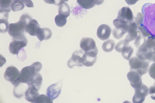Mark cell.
<instances>
[{"label": "cell", "mask_w": 155, "mask_h": 103, "mask_svg": "<svg viewBox=\"0 0 155 103\" xmlns=\"http://www.w3.org/2000/svg\"><path fill=\"white\" fill-rule=\"evenodd\" d=\"M143 21L138 26L140 32L146 38L155 37V4L146 3L142 7Z\"/></svg>", "instance_id": "1"}, {"label": "cell", "mask_w": 155, "mask_h": 103, "mask_svg": "<svg viewBox=\"0 0 155 103\" xmlns=\"http://www.w3.org/2000/svg\"><path fill=\"white\" fill-rule=\"evenodd\" d=\"M136 56L143 60L155 62V37L147 38L138 49Z\"/></svg>", "instance_id": "2"}, {"label": "cell", "mask_w": 155, "mask_h": 103, "mask_svg": "<svg viewBox=\"0 0 155 103\" xmlns=\"http://www.w3.org/2000/svg\"><path fill=\"white\" fill-rule=\"evenodd\" d=\"M32 17L28 14L25 13L20 17L19 21L9 24L8 33L13 38L19 37L24 34L25 28L28 23L32 20Z\"/></svg>", "instance_id": "3"}, {"label": "cell", "mask_w": 155, "mask_h": 103, "mask_svg": "<svg viewBox=\"0 0 155 103\" xmlns=\"http://www.w3.org/2000/svg\"><path fill=\"white\" fill-rule=\"evenodd\" d=\"M42 68L41 63L36 62L30 66L22 68L20 74V82L28 85Z\"/></svg>", "instance_id": "4"}, {"label": "cell", "mask_w": 155, "mask_h": 103, "mask_svg": "<svg viewBox=\"0 0 155 103\" xmlns=\"http://www.w3.org/2000/svg\"><path fill=\"white\" fill-rule=\"evenodd\" d=\"M130 70L136 71L141 76L146 74L149 69L150 61L144 60L137 56L133 57L129 60Z\"/></svg>", "instance_id": "5"}, {"label": "cell", "mask_w": 155, "mask_h": 103, "mask_svg": "<svg viewBox=\"0 0 155 103\" xmlns=\"http://www.w3.org/2000/svg\"><path fill=\"white\" fill-rule=\"evenodd\" d=\"M27 43L28 41L24 34L13 38V41L10 43L9 47V52L12 54H17L21 49L27 46Z\"/></svg>", "instance_id": "6"}, {"label": "cell", "mask_w": 155, "mask_h": 103, "mask_svg": "<svg viewBox=\"0 0 155 103\" xmlns=\"http://www.w3.org/2000/svg\"><path fill=\"white\" fill-rule=\"evenodd\" d=\"M20 72L16 67L11 66L6 69L4 77L6 80L11 82L12 84L15 87L20 84Z\"/></svg>", "instance_id": "7"}, {"label": "cell", "mask_w": 155, "mask_h": 103, "mask_svg": "<svg viewBox=\"0 0 155 103\" xmlns=\"http://www.w3.org/2000/svg\"><path fill=\"white\" fill-rule=\"evenodd\" d=\"M117 19L125 24H130L134 21L133 12L128 7H123L118 13Z\"/></svg>", "instance_id": "8"}, {"label": "cell", "mask_w": 155, "mask_h": 103, "mask_svg": "<svg viewBox=\"0 0 155 103\" xmlns=\"http://www.w3.org/2000/svg\"><path fill=\"white\" fill-rule=\"evenodd\" d=\"M149 94V88L145 84H143L140 87L135 89V93L133 97L134 103H143L145 98Z\"/></svg>", "instance_id": "9"}, {"label": "cell", "mask_w": 155, "mask_h": 103, "mask_svg": "<svg viewBox=\"0 0 155 103\" xmlns=\"http://www.w3.org/2000/svg\"><path fill=\"white\" fill-rule=\"evenodd\" d=\"M98 53V48L89 52H85L82 57V64L86 66H91L94 65L97 59V54Z\"/></svg>", "instance_id": "10"}, {"label": "cell", "mask_w": 155, "mask_h": 103, "mask_svg": "<svg viewBox=\"0 0 155 103\" xmlns=\"http://www.w3.org/2000/svg\"><path fill=\"white\" fill-rule=\"evenodd\" d=\"M141 76L137 72L133 70H130L127 73V79L130 82V85L134 89L138 88L142 85Z\"/></svg>", "instance_id": "11"}, {"label": "cell", "mask_w": 155, "mask_h": 103, "mask_svg": "<svg viewBox=\"0 0 155 103\" xmlns=\"http://www.w3.org/2000/svg\"><path fill=\"white\" fill-rule=\"evenodd\" d=\"M83 51L82 50H76L72 54L71 59L67 63V66L70 68H72L75 66H82V57H83Z\"/></svg>", "instance_id": "12"}, {"label": "cell", "mask_w": 155, "mask_h": 103, "mask_svg": "<svg viewBox=\"0 0 155 103\" xmlns=\"http://www.w3.org/2000/svg\"><path fill=\"white\" fill-rule=\"evenodd\" d=\"M141 33L139 30L138 26L136 22H132L129 26L127 31V35L125 37V40L128 43H130L136 40Z\"/></svg>", "instance_id": "13"}, {"label": "cell", "mask_w": 155, "mask_h": 103, "mask_svg": "<svg viewBox=\"0 0 155 103\" xmlns=\"http://www.w3.org/2000/svg\"><path fill=\"white\" fill-rule=\"evenodd\" d=\"M62 85V81L51 85L47 89V95L52 100L57 98L61 93Z\"/></svg>", "instance_id": "14"}, {"label": "cell", "mask_w": 155, "mask_h": 103, "mask_svg": "<svg viewBox=\"0 0 155 103\" xmlns=\"http://www.w3.org/2000/svg\"><path fill=\"white\" fill-rule=\"evenodd\" d=\"M111 33V27L106 25V24H102L97 29V37L100 38V40L102 41H105L107 40L110 36Z\"/></svg>", "instance_id": "15"}, {"label": "cell", "mask_w": 155, "mask_h": 103, "mask_svg": "<svg viewBox=\"0 0 155 103\" xmlns=\"http://www.w3.org/2000/svg\"><path fill=\"white\" fill-rule=\"evenodd\" d=\"M80 47L84 52H89L95 49L96 43L93 38L84 37L80 43Z\"/></svg>", "instance_id": "16"}, {"label": "cell", "mask_w": 155, "mask_h": 103, "mask_svg": "<svg viewBox=\"0 0 155 103\" xmlns=\"http://www.w3.org/2000/svg\"><path fill=\"white\" fill-rule=\"evenodd\" d=\"M39 96L38 90L33 87H29L25 92V100L30 103H35Z\"/></svg>", "instance_id": "17"}, {"label": "cell", "mask_w": 155, "mask_h": 103, "mask_svg": "<svg viewBox=\"0 0 155 103\" xmlns=\"http://www.w3.org/2000/svg\"><path fill=\"white\" fill-rule=\"evenodd\" d=\"M40 28V25L37 20L32 19L28 23L25 28V32L32 36H36Z\"/></svg>", "instance_id": "18"}, {"label": "cell", "mask_w": 155, "mask_h": 103, "mask_svg": "<svg viewBox=\"0 0 155 103\" xmlns=\"http://www.w3.org/2000/svg\"><path fill=\"white\" fill-rule=\"evenodd\" d=\"M36 36L40 41H43L45 40H48L52 37V32L48 28L40 27L36 34Z\"/></svg>", "instance_id": "19"}, {"label": "cell", "mask_w": 155, "mask_h": 103, "mask_svg": "<svg viewBox=\"0 0 155 103\" xmlns=\"http://www.w3.org/2000/svg\"><path fill=\"white\" fill-rule=\"evenodd\" d=\"M9 17L8 13H1L0 27L1 33L7 32L9 31V24L8 21Z\"/></svg>", "instance_id": "20"}, {"label": "cell", "mask_w": 155, "mask_h": 103, "mask_svg": "<svg viewBox=\"0 0 155 103\" xmlns=\"http://www.w3.org/2000/svg\"><path fill=\"white\" fill-rule=\"evenodd\" d=\"M43 82V78L41 75L38 73L35 77L32 80V81L30 82V83L28 84V87H33L36 88L38 91L40 89L41 87Z\"/></svg>", "instance_id": "21"}, {"label": "cell", "mask_w": 155, "mask_h": 103, "mask_svg": "<svg viewBox=\"0 0 155 103\" xmlns=\"http://www.w3.org/2000/svg\"><path fill=\"white\" fill-rule=\"evenodd\" d=\"M13 0H0L1 13H9Z\"/></svg>", "instance_id": "22"}, {"label": "cell", "mask_w": 155, "mask_h": 103, "mask_svg": "<svg viewBox=\"0 0 155 103\" xmlns=\"http://www.w3.org/2000/svg\"><path fill=\"white\" fill-rule=\"evenodd\" d=\"M78 4L83 9H89L96 5L95 0H77Z\"/></svg>", "instance_id": "23"}, {"label": "cell", "mask_w": 155, "mask_h": 103, "mask_svg": "<svg viewBox=\"0 0 155 103\" xmlns=\"http://www.w3.org/2000/svg\"><path fill=\"white\" fill-rule=\"evenodd\" d=\"M58 12L59 14L66 17L67 18L70 14V6L67 3L64 2L63 4H62L61 5L59 6L58 9Z\"/></svg>", "instance_id": "24"}, {"label": "cell", "mask_w": 155, "mask_h": 103, "mask_svg": "<svg viewBox=\"0 0 155 103\" xmlns=\"http://www.w3.org/2000/svg\"><path fill=\"white\" fill-rule=\"evenodd\" d=\"M115 46V42L113 40H109L105 41L102 46V48L106 52H110Z\"/></svg>", "instance_id": "25"}, {"label": "cell", "mask_w": 155, "mask_h": 103, "mask_svg": "<svg viewBox=\"0 0 155 103\" xmlns=\"http://www.w3.org/2000/svg\"><path fill=\"white\" fill-rule=\"evenodd\" d=\"M25 4L21 0H13L11 6L12 11H17L22 10L24 8Z\"/></svg>", "instance_id": "26"}, {"label": "cell", "mask_w": 155, "mask_h": 103, "mask_svg": "<svg viewBox=\"0 0 155 103\" xmlns=\"http://www.w3.org/2000/svg\"><path fill=\"white\" fill-rule=\"evenodd\" d=\"M133 48L130 45L127 46L122 50V56L125 60H129L133 54Z\"/></svg>", "instance_id": "27"}, {"label": "cell", "mask_w": 155, "mask_h": 103, "mask_svg": "<svg viewBox=\"0 0 155 103\" xmlns=\"http://www.w3.org/2000/svg\"><path fill=\"white\" fill-rule=\"evenodd\" d=\"M127 33V31H125L122 28L115 27L113 31V35L114 38L118 40L122 38Z\"/></svg>", "instance_id": "28"}, {"label": "cell", "mask_w": 155, "mask_h": 103, "mask_svg": "<svg viewBox=\"0 0 155 103\" xmlns=\"http://www.w3.org/2000/svg\"><path fill=\"white\" fill-rule=\"evenodd\" d=\"M55 22L58 27H63L66 24V17L61 14H58L55 18Z\"/></svg>", "instance_id": "29"}, {"label": "cell", "mask_w": 155, "mask_h": 103, "mask_svg": "<svg viewBox=\"0 0 155 103\" xmlns=\"http://www.w3.org/2000/svg\"><path fill=\"white\" fill-rule=\"evenodd\" d=\"M53 100L51 99L50 97H48L47 95H39L37 98L36 102V103H52Z\"/></svg>", "instance_id": "30"}, {"label": "cell", "mask_w": 155, "mask_h": 103, "mask_svg": "<svg viewBox=\"0 0 155 103\" xmlns=\"http://www.w3.org/2000/svg\"><path fill=\"white\" fill-rule=\"evenodd\" d=\"M129 43H128L125 40H122V41H120L119 43H117L115 47H114L115 50H116L117 52H118L121 53L122 50H123V49H124L125 47H126L127 46L129 45Z\"/></svg>", "instance_id": "31"}, {"label": "cell", "mask_w": 155, "mask_h": 103, "mask_svg": "<svg viewBox=\"0 0 155 103\" xmlns=\"http://www.w3.org/2000/svg\"><path fill=\"white\" fill-rule=\"evenodd\" d=\"M149 75L151 78L155 80V62L150 65L149 68Z\"/></svg>", "instance_id": "32"}, {"label": "cell", "mask_w": 155, "mask_h": 103, "mask_svg": "<svg viewBox=\"0 0 155 103\" xmlns=\"http://www.w3.org/2000/svg\"><path fill=\"white\" fill-rule=\"evenodd\" d=\"M149 94L152 100H155V85H152L149 88Z\"/></svg>", "instance_id": "33"}, {"label": "cell", "mask_w": 155, "mask_h": 103, "mask_svg": "<svg viewBox=\"0 0 155 103\" xmlns=\"http://www.w3.org/2000/svg\"><path fill=\"white\" fill-rule=\"evenodd\" d=\"M21 1L23 2V3L28 8L34 7L33 2L31 0H21Z\"/></svg>", "instance_id": "34"}, {"label": "cell", "mask_w": 155, "mask_h": 103, "mask_svg": "<svg viewBox=\"0 0 155 103\" xmlns=\"http://www.w3.org/2000/svg\"><path fill=\"white\" fill-rule=\"evenodd\" d=\"M125 2L129 5H132L136 4L139 0H125Z\"/></svg>", "instance_id": "35"}, {"label": "cell", "mask_w": 155, "mask_h": 103, "mask_svg": "<svg viewBox=\"0 0 155 103\" xmlns=\"http://www.w3.org/2000/svg\"><path fill=\"white\" fill-rule=\"evenodd\" d=\"M45 2L48 4H54L55 5V0H44Z\"/></svg>", "instance_id": "36"}, {"label": "cell", "mask_w": 155, "mask_h": 103, "mask_svg": "<svg viewBox=\"0 0 155 103\" xmlns=\"http://www.w3.org/2000/svg\"><path fill=\"white\" fill-rule=\"evenodd\" d=\"M95 2H96L97 5H100L104 3V0H95Z\"/></svg>", "instance_id": "37"}, {"label": "cell", "mask_w": 155, "mask_h": 103, "mask_svg": "<svg viewBox=\"0 0 155 103\" xmlns=\"http://www.w3.org/2000/svg\"><path fill=\"white\" fill-rule=\"evenodd\" d=\"M63 2H67V1H68V0H63Z\"/></svg>", "instance_id": "38"}]
</instances>
